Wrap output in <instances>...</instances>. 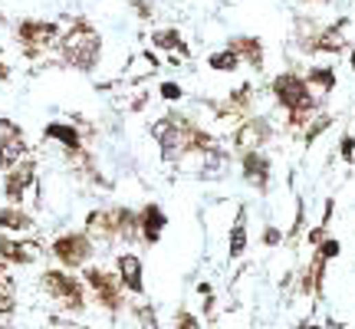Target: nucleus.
Returning <instances> with one entry per match:
<instances>
[{
    "label": "nucleus",
    "instance_id": "473e14b6",
    "mask_svg": "<svg viewBox=\"0 0 355 329\" xmlns=\"http://www.w3.org/2000/svg\"><path fill=\"white\" fill-rule=\"evenodd\" d=\"M138 319H142L145 329H158L155 326V310H151V306H142V310H138Z\"/></svg>",
    "mask_w": 355,
    "mask_h": 329
},
{
    "label": "nucleus",
    "instance_id": "72a5a7b5",
    "mask_svg": "<svg viewBox=\"0 0 355 329\" xmlns=\"http://www.w3.org/2000/svg\"><path fill=\"white\" fill-rule=\"evenodd\" d=\"M0 79H10V66L7 63H0Z\"/></svg>",
    "mask_w": 355,
    "mask_h": 329
},
{
    "label": "nucleus",
    "instance_id": "6e6552de",
    "mask_svg": "<svg viewBox=\"0 0 355 329\" xmlns=\"http://www.w3.org/2000/svg\"><path fill=\"white\" fill-rule=\"evenodd\" d=\"M53 257L63 267H83L92 257V240L89 234H63L53 240Z\"/></svg>",
    "mask_w": 355,
    "mask_h": 329
},
{
    "label": "nucleus",
    "instance_id": "20e7f679",
    "mask_svg": "<svg viewBox=\"0 0 355 329\" xmlns=\"http://www.w3.org/2000/svg\"><path fill=\"white\" fill-rule=\"evenodd\" d=\"M240 178L250 184L257 195L270 191V181H273V158L263 149H247L240 151Z\"/></svg>",
    "mask_w": 355,
    "mask_h": 329
},
{
    "label": "nucleus",
    "instance_id": "1a4fd4ad",
    "mask_svg": "<svg viewBox=\"0 0 355 329\" xmlns=\"http://www.w3.org/2000/svg\"><path fill=\"white\" fill-rule=\"evenodd\" d=\"M0 125H3V129H10L7 135H0V168H3V171H10V168H17V164L27 158L30 149H27V138L20 135V129H17L14 122L3 119Z\"/></svg>",
    "mask_w": 355,
    "mask_h": 329
},
{
    "label": "nucleus",
    "instance_id": "2f4dec72",
    "mask_svg": "<svg viewBox=\"0 0 355 329\" xmlns=\"http://www.w3.org/2000/svg\"><path fill=\"white\" fill-rule=\"evenodd\" d=\"M332 214H336V198H325V204H323V221H319V224L329 227V224H332Z\"/></svg>",
    "mask_w": 355,
    "mask_h": 329
},
{
    "label": "nucleus",
    "instance_id": "7ed1b4c3",
    "mask_svg": "<svg viewBox=\"0 0 355 329\" xmlns=\"http://www.w3.org/2000/svg\"><path fill=\"white\" fill-rule=\"evenodd\" d=\"M188 129H191V119L181 116V112H168L164 119L151 122V138L158 142V151H162V162L175 164L181 162L188 151Z\"/></svg>",
    "mask_w": 355,
    "mask_h": 329
},
{
    "label": "nucleus",
    "instance_id": "6ab92c4d",
    "mask_svg": "<svg viewBox=\"0 0 355 329\" xmlns=\"http://www.w3.org/2000/svg\"><path fill=\"white\" fill-rule=\"evenodd\" d=\"M247 211L240 208V214H237L234 227H230V234H227V257L230 260H237V257L247 254Z\"/></svg>",
    "mask_w": 355,
    "mask_h": 329
},
{
    "label": "nucleus",
    "instance_id": "393cba45",
    "mask_svg": "<svg viewBox=\"0 0 355 329\" xmlns=\"http://www.w3.org/2000/svg\"><path fill=\"white\" fill-rule=\"evenodd\" d=\"M339 158L345 164H355V135L352 132H342V138H339Z\"/></svg>",
    "mask_w": 355,
    "mask_h": 329
},
{
    "label": "nucleus",
    "instance_id": "4468645a",
    "mask_svg": "<svg viewBox=\"0 0 355 329\" xmlns=\"http://www.w3.org/2000/svg\"><path fill=\"white\" fill-rule=\"evenodd\" d=\"M303 79L310 83V89L323 99V96H329V92H336V86H339V73H336V66L332 63H312L310 70L303 73Z\"/></svg>",
    "mask_w": 355,
    "mask_h": 329
},
{
    "label": "nucleus",
    "instance_id": "a211bd4d",
    "mask_svg": "<svg viewBox=\"0 0 355 329\" xmlns=\"http://www.w3.org/2000/svg\"><path fill=\"white\" fill-rule=\"evenodd\" d=\"M0 260H10V264H33V260H36V247H33V244H23V240L0 237Z\"/></svg>",
    "mask_w": 355,
    "mask_h": 329
},
{
    "label": "nucleus",
    "instance_id": "9b49d317",
    "mask_svg": "<svg viewBox=\"0 0 355 329\" xmlns=\"http://www.w3.org/2000/svg\"><path fill=\"white\" fill-rule=\"evenodd\" d=\"M86 280L89 286L96 290V297H99V303L103 306H109V310H118L122 306V280H116V277H109V273H103V270H86Z\"/></svg>",
    "mask_w": 355,
    "mask_h": 329
},
{
    "label": "nucleus",
    "instance_id": "cd10ccee",
    "mask_svg": "<svg viewBox=\"0 0 355 329\" xmlns=\"http://www.w3.org/2000/svg\"><path fill=\"white\" fill-rule=\"evenodd\" d=\"M260 240H263V247H280V244H283V231H280V227H273V224H266L263 234H260Z\"/></svg>",
    "mask_w": 355,
    "mask_h": 329
},
{
    "label": "nucleus",
    "instance_id": "7c9ffc66",
    "mask_svg": "<svg viewBox=\"0 0 355 329\" xmlns=\"http://www.w3.org/2000/svg\"><path fill=\"white\" fill-rule=\"evenodd\" d=\"M325 234H329V227H323V224H316V227H310V234H306V240H310L312 247H319L325 240Z\"/></svg>",
    "mask_w": 355,
    "mask_h": 329
},
{
    "label": "nucleus",
    "instance_id": "b1692460",
    "mask_svg": "<svg viewBox=\"0 0 355 329\" xmlns=\"http://www.w3.org/2000/svg\"><path fill=\"white\" fill-rule=\"evenodd\" d=\"M158 96H162L164 103H181V99H184V86H181V83H175V79L158 83Z\"/></svg>",
    "mask_w": 355,
    "mask_h": 329
},
{
    "label": "nucleus",
    "instance_id": "aec40b11",
    "mask_svg": "<svg viewBox=\"0 0 355 329\" xmlns=\"http://www.w3.org/2000/svg\"><path fill=\"white\" fill-rule=\"evenodd\" d=\"M332 122H336V116H329V112H316L310 122H306V129H303V149H312L319 138H323L329 129H332Z\"/></svg>",
    "mask_w": 355,
    "mask_h": 329
},
{
    "label": "nucleus",
    "instance_id": "0eeeda50",
    "mask_svg": "<svg viewBox=\"0 0 355 329\" xmlns=\"http://www.w3.org/2000/svg\"><path fill=\"white\" fill-rule=\"evenodd\" d=\"M43 286L50 290V297L59 299L69 310H83V286L76 277L63 273V270H46L43 273Z\"/></svg>",
    "mask_w": 355,
    "mask_h": 329
},
{
    "label": "nucleus",
    "instance_id": "f3484780",
    "mask_svg": "<svg viewBox=\"0 0 355 329\" xmlns=\"http://www.w3.org/2000/svg\"><path fill=\"white\" fill-rule=\"evenodd\" d=\"M43 135L50 142H59L63 149H69V151L83 149V132H79L76 125H69V122H50L43 129Z\"/></svg>",
    "mask_w": 355,
    "mask_h": 329
},
{
    "label": "nucleus",
    "instance_id": "bb28decb",
    "mask_svg": "<svg viewBox=\"0 0 355 329\" xmlns=\"http://www.w3.org/2000/svg\"><path fill=\"white\" fill-rule=\"evenodd\" d=\"M306 227V201L296 198V214H293V227H290V237H299V231Z\"/></svg>",
    "mask_w": 355,
    "mask_h": 329
},
{
    "label": "nucleus",
    "instance_id": "f03ea898",
    "mask_svg": "<svg viewBox=\"0 0 355 329\" xmlns=\"http://www.w3.org/2000/svg\"><path fill=\"white\" fill-rule=\"evenodd\" d=\"M59 53H63V60L69 63L73 70L89 73L103 60V33L96 30L92 23H86V20H76L73 30H66L59 36Z\"/></svg>",
    "mask_w": 355,
    "mask_h": 329
},
{
    "label": "nucleus",
    "instance_id": "c85d7f7f",
    "mask_svg": "<svg viewBox=\"0 0 355 329\" xmlns=\"http://www.w3.org/2000/svg\"><path fill=\"white\" fill-rule=\"evenodd\" d=\"M129 3H132V10L138 17H142V20H148V17L155 14V7H151V0H129Z\"/></svg>",
    "mask_w": 355,
    "mask_h": 329
},
{
    "label": "nucleus",
    "instance_id": "dca6fc26",
    "mask_svg": "<svg viewBox=\"0 0 355 329\" xmlns=\"http://www.w3.org/2000/svg\"><path fill=\"white\" fill-rule=\"evenodd\" d=\"M118 280H122V286H125L129 293H135V297L145 293V270H142V260L135 254L118 257Z\"/></svg>",
    "mask_w": 355,
    "mask_h": 329
},
{
    "label": "nucleus",
    "instance_id": "4be33fe9",
    "mask_svg": "<svg viewBox=\"0 0 355 329\" xmlns=\"http://www.w3.org/2000/svg\"><path fill=\"white\" fill-rule=\"evenodd\" d=\"M0 227H3V231H30V227H33V217L20 208H0Z\"/></svg>",
    "mask_w": 355,
    "mask_h": 329
},
{
    "label": "nucleus",
    "instance_id": "423d86ee",
    "mask_svg": "<svg viewBox=\"0 0 355 329\" xmlns=\"http://www.w3.org/2000/svg\"><path fill=\"white\" fill-rule=\"evenodd\" d=\"M17 40L23 43L27 56H36L43 46H50V43H56L59 40V27L56 23H46V20H20Z\"/></svg>",
    "mask_w": 355,
    "mask_h": 329
},
{
    "label": "nucleus",
    "instance_id": "f257e3e1",
    "mask_svg": "<svg viewBox=\"0 0 355 329\" xmlns=\"http://www.w3.org/2000/svg\"><path fill=\"white\" fill-rule=\"evenodd\" d=\"M270 96L286 112V125L290 129H306V122L323 109L319 96L310 89V83L303 79V73H293V70H283V73H277L270 79Z\"/></svg>",
    "mask_w": 355,
    "mask_h": 329
},
{
    "label": "nucleus",
    "instance_id": "c756f323",
    "mask_svg": "<svg viewBox=\"0 0 355 329\" xmlns=\"http://www.w3.org/2000/svg\"><path fill=\"white\" fill-rule=\"evenodd\" d=\"M175 326L178 329H197V316H191L188 310H181V313H178V319H175Z\"/></svg>",
    "mask_w": 355,
    "mask_h": 329
},
{
    "label": "nucleus",
    "instance_id": "412c9836",
    "mask_svg": "<svg viewBox=\"0 0 355 329\" xmlns=\"http://www.w3.org/2000/svg\"><path fill=\"white\" fill-rule=\"evenodd\" d=\"M207 66H211L214 73H237V70L244 66V60L237 56L230 46H224V50H214V53L207 56Z\"/></svg>",
    "mask_w": 355,
    "mask_h": 329
},
{
    "label": "nucleus",
    "instance_id": "f8f14e48",
    "mask_svg": "<svg viewBox=\"0 0 355 329\" xmlns=\"http://www.w3.org/2000/svg\"><path fill=\"white\" fill-rule=\"evenodd\" d=\"M151 46L158 50V53H175L178 60H188L191 56V46L184 40V33L178 30V27H162V30H151Z\"/></svg>",
    "mask_w": 355,
    "mask_h": 329
},
{
    "label": "nucleus",
    "instance_id": "a878e982",
    "mask_svg": "<svg viewBox=\"0 0 355 329\" xmlns=\"http://www.w3.org/2000/svg\"><path fill=\"white\" fill-rule=\"evenodd\" d=\"M316 254L323 257V260H336V257L342 254V244L336 237H329V234H325V240L319 244V247H316Z\"/></svg>",
    "mask_w": 355,
    "mask_h": 329
},
{
    "label": "nucleus",
    "instance_id": "5701e85b",
    "mask_svg": "<svg viewBox=\"0 0 355 329\" xmlns=\"http://www.w3.org/2000/svg\"><path fill=\"white\" fill-rule=\"evenodd\" d=\"M14 303H17V297H14V280L0 273V313H10V310H14Z\"/></svg>",
    "mask_w": 355,
    "mask_h": 329
},
{
    "label": "nucleus",
    "instance_id": "9d476101",
    "mask_svg": "<svg viewBox=\"0 0 355 329\" xmlns=\"http://www.w3.org/2000/svg\"><path fill=\"white\" fill-rule=\"evenodd\" d=\"M164 227H168V214H164L162 204H155V201H148L145 208L138 211V234L145 240L148 247L151 244H158L164 234Z\"/></svg>",
    "mask_w": 355,
    "mask_h": 329
},
{
    "label": "nucleus",
    "instance_id": "c9c22d12",
    "mask_svg": "<svg viewBox=\"0 0 355 329\" xmlns=\"http://www.w3.org/2000/svg\"><path fill=\"white\" fill-rule=\"evenodd\" d=\"M319 3H329V0H319Z\"/></svg>",
    "mask_w": 355,
    "mask_h": 329
},
{
    "label": "nucleus",
    "instance_id": "2eb2a0df",
    "mask_svg": "<svg viewBox=\"0 0 355 329\" xmlns=\"http://www.w3.org/2000/svg\"><path fill=\"white\" fill-rule=\"evenodd\" d=\"M227 46H230L244 63H250L257 73L263 70V40H260V36H253V33H240V36H230Z\"/></svg>",
    "mask_w": 355,
    "mask_h": 329
},
{
    "label": "nucleus",
    "instance_id": "ddd939ff",
    "mask_svg": "<svg viewBox=\"0 0 355 329\" xmlns=\"http://www.w3.org/2000/svg\"><path fill=\"white\" fill-rule=\"evenodd\" d=\"M30 184H33V162H27V158H23L17 168H10V171H7V178H3V195L10 198L14 204H20V201L27 198Z\"/></svg>",
    "mask_w": 355,
    "mask_h": 329
},
{
    "label": "nucleus",
    "instance_id": "e433bc0d",
    "mask_svg": "<svg viewBox=\"0 0 355 329\" xmlns=\"http://www.w3.org/2000/svg\"><path fill=\"white\" fill-rule=\"evenodd\" d=\"M0 329H3V326H0Z\"/></svg>",
    "mask_w": 355,
    "mask_h": 329
},
{
    "label": "nucleus",
    "instance_id": "f704fd0d",
    "mask_svg": "<svg viewBox=\"0 0 355 329\" xmlns=\"http://www.w3.org/2000/svg\"><path fill=\"white\" fill-rule=\"evenodd\" d=\"M349 70L355 73V46H349Z\"/></svg>",
    "mask_w": 355,
    "mask_h": 329
},
{
    "label": "nucleus",
    "instance_id": "39448f33",
    "mask_svg": "<svg viewBox=\"0 0 355 329\" xmlns=\"http://www.w3.org/2000/svg\"><path fill=\"white\" fill-rule=\"evenodd\" d=\"M270 138H273V125H270V119H263V116H244L240 125L234 129V135H230L237 151L263 149Z\"/></svg>",
    "mask_w": 355,
    "mask_h": 329
}]
</instances>
